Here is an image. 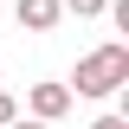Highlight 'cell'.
Instances as JSON below:
<instances>
[{
    "instance_id": "1",
    "label": "cell",
    "mask_w": 129,
    "mask_h": 129,
    "mask_svg": "<svg viewBox=\"0 0 129 129\" xmlns=\"http://www.w3.org/2000/svg\"><path fill=\"white\" fill-rule=\"evenodd\" d=\"M123 84H129V45L123 39H103V45H90L78 58V71H71L64 90L71 97H116Z\"/></svg>"
},
{
    "instance_id": "2",
    "label": "cell",
    "mask_w": 129,
    "mask_h": 129,
    "mask_svg": "<svg viewBox=\"0 0 129 129\" xmlns=\"http://www.w3.org/2000/svg\"><path fill=\"white\" fill-rule=\"evenodd\" d=\"M71 103H78V97L64 90V84H32V90H26V110H32V123H58Z\"/></svg>"
},
{
    "instance_id": "3",
    "label": "cell",
    "mask_w": 129,
    "mask_h": 129,
    "mask_svg": "<svg viewBox=\"0 0 129 129\" xmlns=\"http://www.w3.org/2000/svg\"><path fill=\"white\" fill-rule=\"evenodd\" d=\"M13 19H19V32H52L64 19V7L58 0H13Z\"/></svg>"
},
{
    "instance_id": "4",
    "label": "cell",
    "mask_w": 129,
    "mask_h": 129,
    "mask_svg": "<svg viewBox=\"0 0 129 129\" xmlns=\"http://www.w3.org/2000/svg\"><path fill=\"white\" fill-rule=\"evenodd\" d=\"M64 13H78V19H103L110 13V0H58Z\"/></svg>"
},
{
    "instance_id": "5",
    "label": "cell",
    "mask_w": 129,
    "mask_h": 129,
    "mask_svg": "<svg viewBox=\"0 0 129 129\" xmlns=\"http://www.w3.org/2000/svg\"><path fill=\"white\" fill-rule=\"evenodd\" d=\"M13 116H19V103H13V90H0V129L13 123Z\"/></svg>"
},
{
    "instance_id": "6",
    "label": "cell",
    "mask_w": 129,
    "mask_h": 129,
    "mask_svg": "<svg viewBox=\"0 0 129 129\" xmlns=\"http://www.w3.org/2000/svg\"><path fill=\"white\" fill-rule=\"evenodd\" d=\"M90 129H129V116H123V110H110V116H97Z\"/></svg>"
},
{
    "instance_id": "7",
    "label": "cell",
    "mask_w": 129,
    "mask_h": 129,
    "mask_svg": "<svg viewBox=\"0 0 129 129\" xmlns=\"http://www.w3.org/2000/svg\"><path fill=\"white\" fill-rule=\"evenodd\" d=\"M7 129H52V123H32V116L19 110V116H13V123H7Z\"/></svg>"
}]
</instances>
